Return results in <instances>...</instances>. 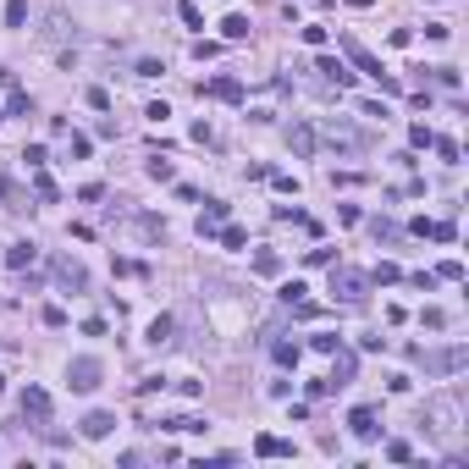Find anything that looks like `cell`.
Masks as SVG:
<instances>
[{"label":"cell","instance_id":"cell-27","mask_svg":"<svg viewBox=\"0 0 469 469\" xmlns=\"http://www.w3.org/2000/svg\"><path fill=\"white\" fill-rule=\"evenodd\" d=\"M221 39H249V17H237V11H232V17H227V22H221Z\"/></svg>","mask_w":469,"mask_h":469},{"label":"cell","instance_id":"cell-23","mask_svg":"<svg viewBox=\"0 0 469 469\" xmlns=\"http://www.w3.org/2000/svg\"><path fill=\"white\" fill-rule=\"evenodd\" d=\"M144 171H150V182H177V166H171V160H160V150L150 155V166H144Z\"/></svg>","mask_w":469,"mask_h":469},{"label":"cell","instance_id":"cell-48","mask_svg":"<svg viewBox=\"0 0 469 469\" xmlns=\"http://www.w3.org/2000/svg\"><path fill=\"white\" fill-rule=\"evenodd\" d=\"M0 122H6V110H0Z\"/></svg>","mask_w":469,"mask_h":469},{"label":"cell","instance_id":"cell-31","mask_svg":"<svg viewBox=\"0 0 469 469\" xmlns=\"http://www.w3.org/2000/svg\"><path fill=\"white\" fill-rule=\"evenodd\" d=\"M177 17L188 22V28H205V11H199V0H177Z\"/></svg>","mask_w":469,"mask_h":469},{"label":"cell","instance_id":"cell-49","mask_svg":"<svg viewBox=\"0 0 469 469\" xmlns=\"http://www.w3.org/2000/svg\"><path fill=\"white\" fill-rule=\"evenodd\" d=\"M0 386H6V376H0Z\"/></svg>","mask_w":469,"mask_h":469},{"label":"cell","instance_id":"cell-24","mask_svg":"<svg viewBox=\"0 0 469 469\" xmlns=\"http://www.w3.org/2000/svg\"><path fill=\"white\" fill-rule=\"evenodd\" d=\"M160 431H205V420H199V414H166Z\"/></svg>","mask_w":469,"mask_h":469},{"label":"cell","instance_id":"cell-39","mask_svg":"<svg viewBox=\"0 0 469 469\" xmlns=\"http://www.w3.org/2000/svg\"><path fill=\"white\" fill-rule=\"evenodd\" d=\"M166 72V61H155V56H144V61L133 66V78H160Z\"/></svg>","mask_w":469,"mask_h":469},{"label":"cell","instance_id":"cell-46","mask_svg":"<svg viewBox=\"0 0 469 469\" xmlns=\"http://www.w3.org/2000/svg\"><path fill=\"white\" fill-rule=\"evenodd\" d=\"M337 221H342V227H359V221H364V210H359V205H342V210H337Z\"/></svg>","mask_w":469,"mask_h":469},{"label":"cell","instance_id":"cell-26","mask_svg":"<svg viewBox=\"0 0 469 469\" xmlns=\"http://www.w3.org/2000/svg\"><path fill=\"white\" fill-rule=\"evenodd\" d=\"M215 237H221V249H243V243H249V232H243V227H227V221L215 227Z\"/></svg>","mask_w":469,"mask_h":469},{"label":"cell","instance_id":"cell-2","mask_svg":"<svg viewBox=\"0 0 469 469\" xmlns=\"http://www.w3.org/2000/svg\"><path fill=\"white\" fill-rule=\"evenodd\" d=\"M408 359L426 364V376H458L469 364V348L464 342H453V348H442V354H426V348H408Z\"/></svg>","mask_w":469,"mask_h":469},{"label":"cell","instance_id":"cell-16","mask_svg":"<svg viewBox=\"0 0 469 469\" xmlns=\"http://www.w3.org/2000/svg\"><path fill=\"white\" fill-rule=\"evenodd\" d=\"M254 458H293V442H282L271 431H259L254 436Z\"/></svg>","mask_w":469,"mask_h":469},{"label":"cell","instance_id":"cell-33","mask_svg":"<svg viewBox=\"0 0 469 469\" xmlns=\"http://www.w3.org/2000/svg\"><path fill=\"white\" fill-rule=\"evenodd\" d=\"M34 193H39L44 205H56V199H61V188H56V182L44 177V166H39V177H34Z\"/></svg>","mask_w":469,"mask_h":469},{"label":"cell","instance_id":"cell-17","mask_svg":"<svg viewBox=\"0 0 469 469\" xmlns=\"http://www.w3.org/2000/svg\"><path fill=\"white\" fill-rule=\"evenodd\" d=\"M34 259H39V243H28V237H22V243H11V249H6V265H11V271H28V265H34Z\"/></svg>","mask_w":469,"mask_h":469},{"label":"cell","instance_id":"cell-47","mask_svg":"<svg viewBox=\"0 0 469 469\" xmlns=\"http://www.w3.org/2000/svg\"><path fill=\"white\" fill-rule=\"evenodd\" d=\"M188 138H193V144H210L215 133H210V122H193V128H188Z\"/></svg>","mask_w":469,"mask_h":469},{"label":"cell","instance_id":"cell-13","mask_svg":"<svg viewBox=\"0 0 469 469\" xmlns=\"http://www.w3.org/2000/svg\"><path fill=\"white\" fill-rule=\"evenodd\" d=\"M348 431H354L359 442H376V436H381V426H376V408H354V414H348Z\"/></svg>","mask_w":469,"mask_h":469},{"label":"cell","instance_id":"cell-32","mask_svg":"<svg viewBox=\"0 0 469 469\" xmlns=\"http://www.w3.org/2000/svg\"><path fill=\"white\" fill-rule=\"evenodd\" d=\"M6 116H34V100H28V88H11V105Z\"/></svg>","mask_w":469,"mask_h":469},{"label":"cell","instance_id":"cell-5","mask_svg":"<svg viewBox=\"0 0 469 469\" xmlns=\"http://www.w3.org/2000/svg\"><path fill=\"white\" fill-rule=\"evenodd\" d=\"M100 381H105V364L94 359V354H78V359L66 364V386L72 392H94Z\"/></svg>","mask_w":469,"mask_h":469},{"label":"cell","instance_id":"cell-7","mask_svg":"<svg viewBox=\"0 0 469 469\" xmlns=\"http://www.w3.org/2000/svg\"><path fill=\"white\" fill-rule=\"evenodd\" d=\"M17 408H22V420H28L34 431H44V426H50V392H44V386H22Z\"/></svg>","mask_w":469,"mask_h":469},{"label":"cell","instance_id":"cell-34","mask_svg":"<svg viewBox=\"0 0 469 469\" xmlns=\"http://www.w3.org/2000/svg\"><path fill=\"white\" fill-rule=\"evenodd\" d=\"M309 348H315V354H337L342 337H337V331H315V337H309Z\"/></svg>","mask_w":469,"mask_h":469},{"label":"cell","instance_id":"cell-20","mask_svg":"<svg viewBox=\"0 0 469 469\" xmlns=\"http://www.w3.org/2000/svg\"><path fill=\"white\" fill-rule=\"evenodd\" d=\"M133 227H138V237H150V243H166V221H160V215H133Z\"/></svg>","mask_w":469,"mask_h":469},{"label":"cell","instance_id":"cell-8","mask_svg":"<svg viewBox=\"0 0 469 469\" xmlns=\"http://www.w3.org/2000/svg\"><path fill=\"white\" fill-rule=\"evenodd\" d=\"M50 271H56V282H61L66 293H88V271H83V259L56 254V259H50Z\"/></svg>","mask_w":469,"mask_h":469},{"label":"cell","instance_id":"cell-18","mask_svg":"<svg viewBox=\"0 0 469 469\" xmlns=\"http://www.w3.org/2000/svg\"><path fill=\"white\" fill-rule=\"evenodd\" d=\"M331 359H337V364H331V376H326V381H331V392H337V386L354 381V354H348V348H337Z\"/></svg>","mask_w":469,"mask_h":469},{"label":"cell","instance_id":"cell-35","mask_svg":"<svg viewBox=\"0 0 469 469\" xmlns=\"http://www.w3.org/2000/svg\"><path fill=\"white\" fill-rule=\"evenodd\" d=\"M431 138H436V133H431L426 122H414V128H408V150H431Z\"/></svg>","mask_w":469,"mask_h":469},{"label":"cell","instance_id":"cell-19","mask_svg":"<svg viewBox=\"0 0 469 469\" xmlns=\"http://www.w3.org/2000/svg\"><path fill=\"white\" fill-rule=\"evenodd\" d=\"M171 331H177V320H171V315H155L144 337H150V348H166V342H171Z\"/></svg>","mask_w":469,"mask_h":469},{"label":"cell","instance_id":"cell-43","mask_svg":"<svg viewBox=\"0 0 469 469\" xmlns=\"http://www.w3.org/2000/svg\"><path fill=\"white\" fill-rule=\"evenodd\" d=\"M271 182H277V193H293V199H299V177H287V171H271Z\"/></svg>","mask_w":469,"mask_h":469},{"label":"cell","instance_id":"cell-38","mask_svg":"<svg viewBox=\"0 0 469 469\" xmlns=\"http://www.w3.org/2000/svg\"><path fill=\"white\" fill-rule=\"evenodd\" d=\"M28 22V0H6V28H22Z\"/></svg>","mask_w":469,"mask_h":469},{"label":"cell","instance_id":"cell-41","mask_svg":"<svg viewBox=\"0 0 469 469\" xmlns=\"http://www.w3.org/2000/svg\"><path fill=\"white\" fill-rule=\"evenodd\" d=\"M66 150H72V155H78V160H88V150H94V144H88V138H83V133H66Z\"/></svg>","mask_w":469,"mask_h":469},{"label":"cell","instance_id":"cell-4","mask_svg":"<svg viewBox=\"0 0 469 469\" xmlns=\"http://www.w3.org/2000/svg\"><path fill=\"white\" fill-rule=\"evenodd\" d=\"M326 293H331V304H364V293H370V277H364V271H348V265H337Z\"/></svg>","mask_w":469,"mask_h":469},{"label":"cell","instance_id":"cell-36","mask_svg":"<svg viewBox=\"0 0 469 469\" xmlns=\"http://www.w3.org/2000/svg\"><path fill=\"white\" fill-rule=\"evenodd\" d=\"M221 56V39H193V61H215Z\"/></svg>","mask_w":469,"mask_h":469},{"label":"cell","instance_id":"cell-25","mask_svg":"<svg viewBox=\"0 0 469 469\" xmlns=\"http://www.w3.org/2000/svg\"><path fill=\"white\" fill-rule=\"evenodd\" d=\"M66 34H72V28H66V11H50V17H44V39L56 44V39H66Z\"/></svg>","mask_w":469,"mask_h":469},{"label":"cell","instance_id":"cell-12","mask_svg":"<svg viewBox=\"0 0 469 469\" xmlns=\"http://www.w3.org/2000/svg\"><path fill=\"white\" fill-rule=\"evenodd\" d=\"M199 94H210V100H227V105H237V100H243V83H237V78H210V83H199Z\"/></svg>","mask_w":469,"mask_h":469},{"label":"cell","instance_id":"cell-15","mask_svg":"<svg viewBox=\"0 0 469 469\" xmlns=\"http://www.w3.org/2000/svg\"><path fill=\"white\" fill-rule=\"evenodd\" d=\"M232 215V205H221V199H205V215H199V237H215V227Z\"/></svg>","mask_w":469,"mask_h":469},{"label":"cell","instance_id":"cell-28","mask_svg":"<svg viewBox=\"0 0 469 469\" xmlns=\"http://www.w3.org/2000/svg\"><path fill=\"white\" fill-rule=\"evenodd\" d=\"M370 282H376V287H392V282H403V271H398L392 259H381V265L370 271Z\"/></svg>","mask_w":469,"mask_h":469},{"label":"cell","instance_id":"cell-40","mask_svg":"<svg viewBox=\"0 0 469 469\" xmlns=\"http://www.w3.org/2000/svg\"><path fill=\"white\" fill-rule=\"evenodd\" d=\"M431 78H436L442 88H458V66H431Z\"/></svg>","mask_w":469,"mask_h":469},{"label":"cell","instance_id":"cell-10","mask_svg":"<svg viewBox=\"0 0 469 469\" xmlns=\"http://www.w3.org/2000/svg\"><path fill=\"white\" fill-rule=\"evenodd\" d=\"M408 232L431 237V243H458V227H453V221H426V215H420V221H408Z\"/></svg>","mask_w":469,"mask_h":469},{"label":"cell","instance_id":"cell-45","mask_svg":"<svg viewBox=\"0 0 469 469\" xmlns=\"http://www.w3.org/2000/svg\"><path fill=\"white\" fill-rule=\"evenodd\" d=\"M22 160H28V166L39 171V166H44V160H50V150H44V144H28V150H22Z\"/></svg>","mask_w":469,"mask_h":469},{"label":"cell","instance_id":"cell-6","mask_svg":"<svg viewBox=\"0 0 469 469\" xmlns=\"http://www.w3.org/2000/svg\"><path fill=\"white\" fill-rule=\"evenodd\" d=\"M426 426H431V436H453V431H458V398H431Z\"/></svg>","mask_w":469,"mask_h":469},{"label":"cell","instance_id":"cell-21","mask_svg":"<svg viewBox=\"0 0 469 469\" xmlns=\"http://www.w3.org/2000/svg\"><path fill=\"white\" fill-rule=\"evenodd\" d=\"M271 359L282 364V370H299V359H304V348L299 342H271Z\"/></svg>","mask_w":469,"mask_h":469},{"label":"cell","instance_id":"cell-1","mask_svg":"<svg viewBox=\"0 0 469 469\" xmlns=\"http://www.w3.org/2000/svg\"><path fill=\"white\" fill-rule=\"evenodd\" d=\"M320 138L331 144V150H342V155H364V150H376V133H364V128H354L348 116H331L326 128H320Z\"/></svg>","mask_w":469,"mask_h":469},{"label":"cell","instance_id":"cell-37","mask_svg":"<svg viewBox=\"0 0 469 469\" xmlns=\"http://www.w3.org/2000/svg\"><path fill=\"white\" fill-rule=\"evenodd\" d=\"M431 150L442 155V166H458V144L453 138H431Z\"/></svg>","mask_w":469,"mask_h":469},{"label":"cell","instance_id":"cell-29","mask_svg":"<svg viewBox=\"0 0 469 469\" xmlns=\"http://www.w3.org/2000/svg\"><path fill=\"white\" fill-rule=\"evenodd\" d=\"M254 271H259V277H282V254L259 249V254H254Z\"/></svg>","mask_w":469,"mask_h":469},{"label":"cell","instance_id":"cell-9","mask_svg":"<svg viewBox=\"0 0 469 469\" xmlns=\"http://www.w3.org/2000/svg\"><path fill=\"white\" fill-rule=\"evenodd\" d=\"M287 150L299 155V160H309V155L320 150V133L309 128V122H293V128H287Z\"/></svg>","mask_w":469,"mask_h":469},{"label":"cell","instance_id":"cell-30","mask_svg":"<svg viewBox=\"0 0 469 469\" xmlns=\"http://www.w3.org/2000/svg\"><path fill=\"white\" fill-rule=\"evenodd\" d=\"M431 277H436V282H464V259H442Z\"/></svg>","mask_w":469,"mask_h":469},{"label":"cell","instance_id":"cell-14","mask_svg":"<svg viewBox=\"0 0 469 469\" xmlns=\"http://www.w3.org/2000/svg\"><path fill=\"white\" fill-rule=\"evenodd\" d=\"M320 78H326V83H337V88H354V78H359V72H348V66L337 61V56H320V66H315Z\"/></svg>","mask_w":469,"mask_h":469},{"label":"cell","instance_id":"cell-22","mask_svg":"<svg viewBox=\"0 0 469 469\" xmlns=\"http://www.w3.org/2000/svg\"><path fill=\"white\" fill-rule=\"evenodd\" d=\"M370 237H376V243H398L403 227H398V221H386V215H370Z\"/></svg>","mask_w":469,"mask_h":469},{"label":"cell","instance_id":"cell-3","mask_svg":"<svg viewBox=\"0 0 469 469\" xmlns=\"http://www.w3.org/2000/svg\"><path fill=\"white\" fill-rule=\"evenodd\" d=\"M342 56H348V61L359 66L364 78H376V88H381V94H403V83H398L392 72H381V61H376V56H370V50H364L359 39H342Z\"/></svg>","mask_w":469,"mask_h":469},{"label":"cell","instance_id":"cell-44","mask_svg":"<svg viewBox=\"0 0 469 469\" xmlns=\"http://www.w3.org/2000/svg\"><path fill=\"white\" fill-rule=\"evenodd\" d=\"M386 458H392V464H408V458H414V448H408V442H386Z\"/></svg>","mask_w":469,"mask_h":469},{"label":"cell","instance_id":"cell-42","mask_svg":"<svg viewBox=\"0 0 469 469\" xmlns=\"http://www.w3.org/2000/svg\"><path fill=\"white\" fill-rule=\"evenodd\" d=\"M44 326H50V331H61V326H66V309H61V304H44Z\"/></svg>","mask_w":469,"mask_h":469},{"label":"cell","instance_id":"cell-11","mask_svg":"<svg viewBox=\"0 0 469 469\" xmlns=\"http://www.w3.org/2000/svg\"><path fill=\"white\" fill-rule=\"evenodd\" d=\"M78 431H83L88 442H105L110 431H116V414H105V408H94V414H83V420H78Z\"/></svg>","mask_w":469,"mask_h":469}]
</instances>
